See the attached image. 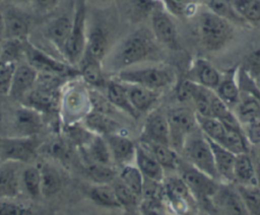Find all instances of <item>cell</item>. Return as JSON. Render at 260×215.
<instances>
[{
	"label": "cell",
	"instance_id": "6da1fadb",
	"mask_svg": "<svg viewBox=\"0 0 260 215\" xmlns=\"http://www.w3.org/2000/svg\"><path fill=\"white\" fill-rule=\"evenodd\" d=\"M156 52V40L152 32L142 27L128 34L117 45L104 59L106 62L103 68L109 72L118 73L154 58Z\"/></svg>",
	"mask_w": 260,
	"mask_h": 215
},
{
	"label": "cell",
	"instance_id": "7a4b0ae2",
	"mask_svg": "<svg viewBox=\"0 0 260 215\" xmlns=\"http://www.w3.org/2000/svg\"><path fill=\"white\" fill-rule=\"evenodd\" d=\"M116 80L160 92L174 84L176 74L173 69L162 65L134 66L116 73Z\"/></svg>",
	"mask_w": 260,
	"mask_h": 215
},
{
	"label": "cell",
	"instance_id": "3957f363",
	"mask_svg": "<svg viewBox=\"0 0 260 215\" xmlns=\"http://www.w3.org/2000/svg\"><path fill=\"white\" fill-rule=\"evenodd\" d=\"M196 29L201 45L209 52L222 49L233 37L231 22L211 11H205L199 14Z\"/></svg>",
	"mask_w": 260,
	"mask_h": 215
},
{
	"label": "cell",
	"instance_id": "277c9868",
	"mask_svg": "<svg viewBox=\"0 0 260 215\" xmlns=\"http://www.w3.org/2000/svg\"><path fill=\"white\" fill-rule=\"evenodd\" d=\"M182 150L188 163L220 183L209 142L198 128L186 138Z\"/></svg>",
	"mask_w": 260,
	"mask_h": 215
},
{
	"label": "cell",
	"instance_id": "5b68a950",
	"mask_svg": "<svg viewBox=\"0 0 260 215\" xmlns=\"http://www.w3.org/2000/svg\"><path fill=\"white\" fill-rule=\"evenodd\" d=\"M85 22V6L83 1L80 0L75 6L74 14L72 17L71 31L62 52L66 63L72 67L79 65L85 51L87 34Z\"/></svg>",
	"mask_w": 260,
	"mask_h": 215
},
{
	"label": "cell",
	"instance_id": "8992f818",
	"mask_svg": "<svg viewBox=\"0 0 260 215\" xmlns=\"http://www.w3.org/2000/svg\"><path fill=\"white\" fill-rule=\"evenodd\" d=\"M179 175L188 187L194 199L201 202H207L213 199L220 184L201 170L195 168L190 163L179 164Z\"/></svg>",
	"mask_w": 260,
	"mask_h": 215
},
{
	"label": "cell",
	"instance_id": "52a82bcc",
	"mask_svg": "<svg viewBox=\"0 0 260 215\" xmlns=\"http://www.w3.org/2000/svg\"><path fill=\"white\" fill-rule=\"evenodd\" d=\"M167 119L170 129V145L175 150L182 149L186 138L198 128L196 114L187 106H179L171 110Z\"/></svg>",
	"mask_w": 260,
	"mask_h": 215
},
{
	"label": "cell",
	"instance_id": "ba28073f",
	"mask_svg": "<svg viewBox=\"0 0 260 215\" xmlns=\"http://www.w3.org/2000/svg\"><path fill=\"white\" fill-rule=\"evenodd\" d=\"M39 144L35 137H7L0 139V161L27 163L32 161Z\"/></svg>",
	"mask_w": 260,
	"mask_h": 215
},
{
	"label": "cell",
	"instance_id": "9c48e42d",
	"mask_svg": "<svg viewBox=\"0 0 260 215\" xmlns=\"http://www.w3.org/2000/svg\"><path fill=\"white\" fill-rule=\"evenodd\" d=\"M24 58L32 68L40 74H52L67 76L70 74H79L72 70V66L58 59H55L46 52L40 50L34 45L26 42L24 50Z\"/></svg>",
	"mask_w": 260,
	"mask_h": 215
},
{
	"label": "cell",
	"instance_id": "30bf717a",
	"mask_svg": "<svg viewBox=\"0 0 260 215\" xmlns=\"http://www.w3.org/2000/svg\"><path fill=\"white\" fill-rule=\"evenodd\" d=\"M164 193L169 207L176 214H186L196 202L180 175L171 176L166 180Z\"/></svg>",
	"mask_w": 260,
	"mask_h": 215
},
{
	"label": "cell",
	"instance_id": "8fae6325",
	"mask_svg": "<svg viewBox=\"0 0 260 215\" xmlns=\"http://www.w3.org/2000/svg\"><path fill=\"white\" fill-rule=\"evenodd\" d=\"M60 103L63 106L67 125L77 123L78 119H83L88 113L85 110L86 105L90 106L88 91H84L77 86L70 87L65 91Z\"/></svg>",
	"mask_w": 260,
	"mask_h": 215
},
{
	"label": "cell",
	"instance_id": "7c38bea8",
	"mask_svg": "<svg viewBox=\"0 0 260 215\" xmlns=\"http://www.w3.org/2000/svg\"><path fill=\"white\" fill-rule=\"evenodd\" d=\"M42 127V114L38 111L24 104L15 111L12 119L15 137H35Z\"/></svg>",
	"mask_w": 260,
	"mask_h": 215
},
{
	"label": "cell",
	"instance_id": "4fadbf2b",
	"mask_svg": "<svg viewBox=\"0 0 260 215\" xmlns=\"http://www.w3.org/2000/svg\"><path fill=\"white\" fill-rule=\"evenodd\" d=\"M142 140L146 143L170 145L168 119L160 111H152L149 113L143 126Z\"/></svg>",
	"mask_w": 260,
	"mask_h": 215
},
{
	"label": "cell",
	"instance_id": "5bb4252c",
	"mask_svg": "<svg viewBox=\"0 0 260 215\" xmlns=\"http://www.w3.org/2000/svg\"><path fill=\"white\" fill-rule=\"evenodd\" d=\"M38 76V71L28 63H17L8 95L15 100L22 101L36 85Z\"/></svg>",
	"mask_w": 260,
	"mask_h": 215
},
{
	"label": "cell",
	"instance_id": "9a60e30c",
	"mask_svg": "<svg viewBox=\"0 0 260 215\" xmlns=\"http://www.w3.org/2000/svg\"><path fill=\"white\" fill-rule=\"evenodd\" d=\"M104 138L109 146L114 163L121 166L134 163L137 145L130 138L122 133L111 134Z\"/></svg>",
	"mask_w": 260,
	"mask_h": 215
},
{
	"label": "cell",
	"instance_id": "2e32d148",
	"mask_svg": "<svg viewBox=\"0 0 260 215\" xmlns=\"http://www.w3.org/2000/svg\"><path fill=\"white\" fill-rule=\"evenodd\" d=\"M3 14L5 25V40H18L26 42L29 28V16L16 8H10Z\"/></svg>",
	"mask_w": 260,
	"mask_h": 215
},
{
	"label": "cell",
	"instance_id": "e0dca14e",
	"mask_svg": "<svg viewBox=\"0 0 260 215\" xmlns=\"http://www.w3.org/2000/svg\"><path fill=\"white\" fill-rule=\"evenodd\" d=\"M151 32L157 43L172 49L177 47L178 38L176 26L165 12L156 10L152 13Z\"/></svg>",
	"mask_w": 260,
	"mask_h": 215
},
{
	"label": "cell",
	"instance_id": "ac0fdd59",
	"mask_svg": "<svg viewBox=\"0 0 260 215\" xmlns=\"http://www.w3.org/2000/svg\"><path fill=\"white\" fill-rule=\"evenodd\" d=\"M19 163L12 161L0 164V199H13L20 193Z\"/></svg>",
	"mask_w": 260,
	"mask_h": 215
},
{
	"label": "cell",
	"instance_id": "d6986e66",
	"mask_svg": "<svg viewBox=\"0 0 260 215\" xmlns=\"http://www.w3.org/2000/svg\"><path fill=\"white\" fill-rule=\"evenodd\" d=\"M207 140L209 142V145L212 151L214 165H215L216 172L220 183L222 184L234 183V164H235L236 154H234L233 152H231L220 144L208 138Z\"/></svg>",
	"mask_w": 260,
	"mask_h": 215
},
{
	"label": "cell",
	"instance_id": "ffe728a7",
	"mask_svg": "<svg viewBox=\"0 0 260 215\" xmlns=\"http://www.w3.org/2000/svg\"><path fill=\"white\" fill-rule=\"evenodd\" d=\"M134 164L140 170L145 180L156 183L165 181V169L142 145H137Z\"/></svg>",
	"mask_w": 260,
	"mask_h": 215
},
{
	"label": "cell",
	"instance_id": "44dd1931",
	"mask_svg": "<svg viewBox=\"0 0 260 215\" xmlns=\"http://www.w3.org/2000/svg\"><path fill=\"white\" fill-rule=\"evenodd\" d=\"M82 120L84 127L94 135L105 137L111 134L122 133L121 125L111 118L110 115L89 111Z\"/></svg>",
	"mask_w": 260,
	"mask_h": 215
},
{
	"label": "cell",
	"instance_id": "7402d4cb",
	"mask_svg": "<svg viewBox=\"0 0 260 215\" xmlns=\"http://www.w3.org/2000/svg\"><path fill=\"white\" fill-rule=\"evenodd\" d=\"M124 84L126 85L130 103L139 115L141 113H147L150 111L159 97L158 91H154L135 84Z\"/></svg>",
	"mask_w": 260,
	"mask_h": 215
},
{
	"label": "cell",
	"instance_id": "603a6c76",
	"mask_svg": "<svg viewBox=\"0 0 260 215\" xmlns=\"http://www.w3.org/2000/svg\"><path fill=\"white\" fill-rule=\"evenodd\" d=\"M107 98L112 103L115 109H119L120 111L128 114L133 118H138L139 114L133 109L130 103L126 85L123 82L118 80H111L107 82L106 85Z\"/></svg>",
	"mask_w": 260,
	"mask_h": 215
},
{
	"label": "cell",
	"instance_id": "cb8c5ba5",
	"mask_svg": "<svg viewBox=\"0 0 260 215\" xmlns=\"http://www.w3.org/2000/svg\"><path fill=\"white\" fill-rule=\"evenodd\" d=\"M229 185H220L213 199L229 215H248L237 189L230 188Z\"/></svg>",
	"mask_w": 260,
	"mask_h": 215
},
{
	"label": "cell",
	"instance_id": "d4e9b609",
	"mask_svg": "<svg viewBox=\"0 0 260 215\" xmlns=\"http://www.w3.org/2000/svg\"><path fill=\"white\" fill-rule=\"evenodd\" d=\"M71 27L72 18L67 15H61L55 18L47 28V38L61 54L68 41Z\"/></svg>",
	"mask_w": 260,
	"mask_h": 215
},
{
	"label": "cell",
	"instance_id": "484cf974",
	"mask_svg": "<svg viewBox=\"0 0 260 215\" xmlns=\"http://www.w3.org/2000/svg\"><path fill=\"white\" fill-rule=\"evenodd\" d=\"M108 52V38L106 32L100 28L94 27L86 34V44L83 57H87L103 63L107 57Z\"/></svg>",
	"mask_w": 260,
	"mask_h": 215
},
{
	"label": "cell",
	"instance_id": "4316f807",
	"mask_svg": "<svg viewBox=\"0 0 260 215\" xmlns=\"http://www.w3.org/2000/svg\"><path fill=\"white\" fill-rule=\"evenodd\" d=\"M192 71L196 79L194 80V82L215 91L216 87L220 82L221 76L219 72L208 61L204 59H197L194 62Z\"/></svg>",
	"mask_w": 260,
	"mask_h": 215
},
{
	"label": "cell",
	"instance_id": "83f0119b",
	"mask_svg": "<svg viewBox=\"0 0 260 215\" xmlns=\"http://www.w3.org/2000/svg\"><path fill=\"white\" fill-rule=\"evenodd\" d=\"M142 146L149 151V153L155 158L164 169H178L181 159L177 150L170 145L142 142Z\"/></svg>",
	"mask_w": 260,
	"mask_h": 215
},
{
	"label": "cell",
	"instance_id": "f1b7e54d",
	"mask_svg": "<svg viewBox=\"0 0 260 215\" xmlns=\"http://www.w3.org/2000/svg\"><path fill=\"white\" fill-rule=\"evenodd\" d=\"M256 164L246 153L236 155L234 164V183L237 185H256Z\"/></svg>",
	"mask_w": 260,
	"mask_h": 215
},
{
	"label": "cell",
	"instance_id": "f546056e",
	"mask_svg": "<svg viewBox=\"0 0 260 215\" xmlns=\"http://www.w3.org/2000/svg\"><path fill=\"white\" fill-rule=\"evenodd\" d=\"M88 158V162H94L106 165H113V159L109 146L103 136L93 135L89 142L81 147Z\"/></svg>",
	"mask_w": 260,
	"mask_h": 215
},
{
	"label": "cell",
	"instance_id": "4dcf8cb0",
	"mask_svg": "<svg viewBox=\"0 0 260 215\" xmlns=\"http://www.w3.org/2000/svg\"><path fill=\"white\" fill-rule=\"evenodd\" d=\"M79 66V75L87 84L94 87H106L107 81L105 79L102 62L82 57Z\"/></svg>",
	"mask_w": 260,
	"mask_h": 215
},
{
	"label": "cell",
	"instance_id": "1f68e13d",
	"mask_svg": "<svg viewBox=\"0 0 260 215\" xmlns=\"http://www.w3.org/2000/svg\"><path fill=\"white\" fill-rule=\"evenodd\" d=\"M87 195L94 204L101 207L110 209L121 208L112 184H93L89 187Z\"/></svg>",
	"mask_w": 260,
	"mask_h": 215
},
{
	"label": "cell",
	"instance_id": "d6a6232c",
	"mask_svg": "<svg viewBox=\"0 0 260 215\" xmlns=\"http://www.w3.org/2000/svg\"><path fill=\"white\" fill-rule=\"evenodd\" d=\"M41 170V195L50 198L58 194L62 188V177L59 171L50 164L40 166Z\"/></svg>",
	"mask_w": 260,
	"mask_h": 215
},
{
	"label": "cell",
	"instance_id": "836d02e7",
	"mask_svg": "<svg viewBox=\"0 0 260 215\" xmlns=\"http://www.w3.org/2000/svg\"><path fill=\"white\" fill-rule=\"evenodd\" d=\"M215 94L230 108L238 104L241 98L240 86L236 81L234 73H228L225 76L221 77L215 89Z\"/></svg>",
	"mask_w": 260,
	"mask_h": 215
},
{
	"label": "cell",
	"instance_id": "e575fe53",
	"mask_svg": "<svg viewBox=\"0 0 260 215\" xmlns=\"http://www.w3.org/2000/svg\"><path fill=\"white\" fill-rule=\"evenodd\" d=\"M117 177L124 185H126L137 197L141 199L144 186V176L134 163L123 165Z\"/></svg>",
	"mask_w": 260,
	"mask_h": 215
},
{
	"label": "cell",
	"instance_id": "d590c367",
	"mask_svg": "<svg viewBox=\"0 0 260 215\" xmlns=\"http://www.w3.org/2000/svg\"><path fill=\"white\" fill-rule=\"evenodd\" d=\"M196 121L198 129L204 134V136L216 143H220L222 141L226 128L220 121L212 117H202L197 114Z\"/></svg>",
	"mask_w": 260,
	"mask_h": 215
},
{
	"label": "cell",
	"instance_id": "8d00e7d4",
	"mask_svg": "<svg viewBox=\"0 0 260 215\" xmlns=\"http://www.w3.org/2000/svg\"><path fill=\"white\" fill-rule=\"evenodd\" d=\"M236 189L248 215H260V189L256 185H237Z\"/></svg>",
	"mask_w": 260,
	"mask_h": 215
},
{
	"label": "cell",
	"instance_id": "74e56055",
	"mask_svg": "<svg viewBox=\"0 0 260 215\" xmlns=\"http://www.w3.org/2000/svg\"><path fill=\"white\" fill-rule=\"evenodd\" d=\"M20 184L25 193L32 199L40 198L41 195V170L40 166L29 165L20 172Z\"/></svg>",
	"mask_w": 260,
	"mask_h": 215
},
{
	"label": "cell",
	"instance_id": "f35d334b",
	"mask_svg": "<svg viewBox=\"0 0 260 215\" xmlns=\"http://www.w3.org/2000/svg\"><path fill=\"white\" fill-rule=\"evenodd\" d=\"M237 14L252 24L260 23V0H231Z\"/></svg>",
	"mask_w": 260,
	"mask_h": 215
},
{
	"label": "cell",
	"instance_id": "ab89813d",
	"mask_svg": "<svg viewBox=\"0 0 260 215\" xmlns=\"http://www.w3.org/2000/svg\"><path fill=\"white\" fill-rule=\"evenodd\" d=\"M218 144H220L236 155L249 151V142L243 130L226 128L224 137L222 141Z\"/></svg>",
	"mask_w": 260,
	"mask_h": 215
},
{
	"label": "cell",
	"instance_id": "60d3db41",
	"mask_svg": "<svg viewBox=\"0 0 260 215\" xmlns=\"http://www.w3.org/2000/svg\"><path fill=\"white\" fill-rule=\"evenodd\" d=\"M248 94V93H247ZM239 122L241 124H248L256 119L260 118V103L259 101L248 94L245 98L241 99L237 104V115Z\"/></svg>",
	"mask_w": 260,
	"mask_h": 215
},
{
	"label": "cell",
	"instance_id": "b9f144b4",
	"mask_svg": "<svg viewBox=\"0 0 260 215\" xmlns=\"http://www.w3.org/2000/svg\"><path fill=\"white\" fill-rule=\"evenodd\" d=\"M85 171L93 184H112L118 176L117 170L113 165L94 162H88Z\"/></svg>",
	"mask_w": 260,
	"mask_h": 215
},
{
	"label": "cell",
	"instance_id": "7bdbcfd3",
	"mask_svg": "<svg viewBox=\"0 0 260 215\" xmlns=\"http://www.w3.org/2000/svg\"><path fill=\"white\" fill-rule=\"evenodd\" d=\"M213 90L201 86L197 83L195 88L192 103L195 108V113L202 117H212L211 115V95Z\"/></svg>",
	"mask_w": 260,
	"mask_h": 215
},
{
	"label": "cell",
	"instance_id": "ee69618b",
	"mask_svg": "<svg viewBox=\"0 0 260 215\" xmlns=\"http://www.w3.org/2000/svg\"><path fill=\"white\" fill-rule=\"evenodd\" d=\"M26 42L18 40H4L0 44V60L17 63L21 57H24Z\"/></svg>",
	"mask_w": 260,
	"mask_h": 215
},
{
	"label": "cell",
	"instance_id": "f6af8a7d",
	"mask_svg": "<svg viewBox=\"0 0 260 215\" xmlns=\"http://www.w3.org/2000/svg\"><path fill=\"white\" fill-rule=\"evenodd\" d=\"M210 11L229 22L244 23L245 21L235 11L231 0H209Z\"/></svg>",
	"mask_w": 260,
	"mask_h": 215
},
{
	"label": "cell",
	"instance_id": "bcb514c9",
	"mask_svg": "<svg viewBox=\"0 0 260 215\" xmlns=\"http://www.w3.org/2000/svg\"><path fill=\"white\" fill-rule=\"evenodd\" d=\"M113 189L115 191L117 200L121 208H133L137 206L140 198L137 197L126 185H124L118 177L112 183Z\"/></svg>",
	"mask_w": 260,
	"mask_h": 215
},
{
	"label": "cell",
	"instance_id": "7dc6e473",
	"mask_svg": "<svg viewBox=\"0 0 260 215\" xmlns=\"http://www.w3.org/2000/svg\"><path fill=\"white\" fill-rule=\"evenodd\" d=\"M17 63L0 60V95H8Z\"/></svg>",
	"mask_w": 260,
	"mask_h": 215
},
{
	"label": "cell",
	"instance_id": "c3c4849f",
	"mask_svg": "<svg viewBox=\"0 0 260 215\" xmlns=\"http://www.w3.org/2000/svg\"><path fill=\"white\" fill-rule=\"evenodd\" d=\"M0 215H35L34 211L12 199H0Z\"/></svg>",
	"mask_w": 260,
	"mask_h": 215
},
{
	"label": "cell",
	"instance_id": "681fc988",
	"mask_svg": "<svg viewBox=\"0 0 260 215\" xmlns=\"http://www.w3.org/2000/svg\"><path fill=\"white\" fill-rule=\"evenodd\" d=\"M47 152L49 155H51L54 158L59 159L61 161L69 160L70 154H71L68 144L61 139L52 141L47 148Z\"/></svg>",
	"mask_w": 260,
	"mask_h": 215
},
{
	"label": "cell",
	"instance_id": "f907efd6",
	"mask_svg": "<svg viewBox=\"0 0 260 215\" xmlns=\"http://www.w3.org/2000/svg\"><path fill=\"white\" fill-rule=\"evenodd\" d=\"M197 83L190 79H185L181 81L177 87V97L178 99L183 102H191L192 97L195 91Z\"/></svg>",
	"mask_w": 260,
	"mask_h": 215
},
{
	"label": "cell",
	"instance_id": "816d5d0a",
	"mask_svg": "<svg viewBox=\"0 0 260 215\" xmlns=\"http://www.w3.org/2000/svg\"><path fill=\"white\" fill-rule=\"evenodd\" d=\"M246 138L248 142L258 145L260 144V118L246 124Z\"/></svg>",
	"mask_w": 260,
	"mask_h": 215
},
{
	"label": "cell",
	"instance_id": "f5cc1de1",
	"mask_svg": "<svg viewBox=\"0 0 260 215\" xmlns=\"http://www.w3.org/2000/svg\"><path fill=\"white\" fill-rule=\"evenodd\" d=\"M245 71L248 74H260V48L249 55L247 59V68Z\"/></svg>",
	"mask_w": 260,
	"mask_h": 215
},
{
	"label": "cell",
	"instance_id": "db71d44e",
	"mask_svg": "<svg viewBox=\"0 0 260 215\" xmlns=\"http://www.w3.org/2000/svg\"><path fill=\"white\" fill-rule=\"evenodd\" d=\"M62 0H32L38 10L42 12H48L53 10Z\"/></svg>",
	"mask_w": 260,
	"mask_h": 215
},
{
	"label": "cell",
	"instance_id": "11a10c76",
	"mask_svg": "<svg viewBox=\"0 0 260 215\" xmlns=\"http://www.w3.org/2000/svg\"><path fill=\"white\" fill-rule=\"evenodd\" d=\"M5 40V25L3 14L0 12V44Z\"/></svg>",
	"mask_w": 260,
	"mask_h": 215
},
{
	"label": "cell",
	"instance_id": "9f6ffc18",
	"mask_svg": "<svg viewBox=\"0 0 260 215\" xmlns=\"http://www.w3.org/2000/svg\"><path fill=\"white\" fill-rule=\"evenodd\" d=\"M143 215H162L160 212L152 209V208H144Z\"/></svg>",
	"mask_w": 260,
	"mask_h": 215
},
{
	"label": "cell",
	"instance_id": "6f0895ef",
	"mask_svg": "<svg viewBox=\"0 0 260 215\" xmlns=\"http://www.w3.org/2000/svg\"><path fill=\"white\" fill-rule=\"evenodd\" d=\"M256 164V175H255V182L256 186L260 189V164Z\"/></svg>",
	"mask_w": 260,
	"mask_h": 215
},
{
	"label": "cell",
	"instance_id": "680465c9",
	"mask_svg": "<svg viewBox=\"0 0 260 215\" xmlns=\"http://www.w3.org/2000/svg\"><path fill=\"white\" fill-rule=\"evenodd\" d=\"M254 156H255V160L257 164H260V144L257 145L255 151H254Z\"/></svg>",
	"mask_w": 260,
	"mask_h": 215
},
{
	"label": "cell",
	"instance_id": "91938a15",
	"mask_svg": "<svg viewBox=\"0 0 260 215\" xmlns=\"http://www.w3.org/2000/svg\"><path fill=\"white\" fill-rule=\"evenodd\" d=\"M18 3H28V2H32V0H14Z\"/></svg>",
	"mask_w": 260,
	"mask_h": 215
},
{
	"label": "cell",
	"instance_id": "94428289",
	"mask_svg": "<svg viewBox=\"0 0 260 215\" xmlns=\"http://www.w3.org/2000/svg\"><path fill=\"white\" fill-rule=\"evenodd\" d=\"M0 139H1V137H0Z\"/></svg>",
	"mask_w": 260,
	"mask_h": 215
},
{
	"label": "cell",
	"instance_id": "6125c7cd",
	"mask_svg": "<svg viewBox=\"0 0 260 215\" xmlns=\"http://www.w3.org/2000/svg\"><path fill=\"white\" fill-rule=\"evenodd\" d=\"M0 1H1V0H0Z\"/></svg>",
	"mask_w": 260,
	"mask_h": 215
}]
</instances>
